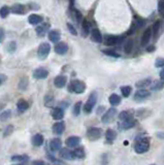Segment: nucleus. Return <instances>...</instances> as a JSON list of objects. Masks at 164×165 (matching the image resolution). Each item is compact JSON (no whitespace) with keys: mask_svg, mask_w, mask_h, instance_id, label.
Here are the masks:
<instances>
[{"mask_svg":"<svg viewBox=\"0 0 164 165\" xmlns=\"http://www.w3.org/2000/svg\"><path fill=\"white\" fill-rule=\"evenodd\" d=\"M149 149H150V141L146 137L138 140L135 142V144H134V151H135L137 154L146 153V152L149 151Z\"/></svg>","mask_w":164,"mask_h":165,"instance_id":"obj_1","label":"nucleus"},{"mask_svg":"<svg viewBox=\"0 0 164 165\" xmlns=\"http://www.w3.org/2000/svg\"><path fill=\"white\" fill-rule=\"evenodd\" d=\"M68 90L70 92L75 93V94H82V93L85 92L86 85H85V83L82 82V80H72V82L70 83Z\"/></svg>","mask_w":164,"mask_h":165,"instance_id":"obj_2","label":"nucleus"},{"mask_svg":"<svg viewBox=\"0 0 164 165\" xmlns=\"http://www.w3.org/2000/svg\"><path fill=\"white\" fill-rule=\"evenodd\" d=\"M96 101H97V94H96V92H93L92 94L89 96L88 101L86 102L85 106H84V111H85V112L90 114V112L93 111V108H94Z\"/></svg>","mask_w":164,"mask_h":165,"instance_id":"obj_3","label":"nucleus"},{"mask_svg":"<svg viewBox=\"0 0 164 165\" xmlns=\"http://www.w3.org/2000/svg\"><path fill=\"white\" fill-rule=\"evenodd\" d=\"M50 52H51L50 44L43 43V44H40L39 48H38V50H37V56H38V58H39L40 60H44L48 56H49Z\"/></svg>","mask_w":164,"mask_h":165,"instance_id":"obj_4","label":"nucleus"},{"mask_svg":"<svg viewBox=\"0 0 164 165\" xmlns=\"http://www.w3.org/2000/svg\"><path fill=\"white\" fill-rule=\"evenodd\" d=\"M87 135H88L89 140H96L98 138L101 137L102 135V130L98 127H91L88 129V132H87Z\"/></svg>","mask_w":164,"mask_h":165,"instance_id":"obj_5","label":"nucleus"},{"mask_svg":"<svg viewBox=\"0 0 164 165\" xmlns=\"http://www.w3.org/2000/svg\"><path fill=\"white\" fill-rule=\"evenodd\" d=\"M116 114H117V108H112L107 109V112H105V114L102 116V118H101L102 123H104V124H107V123L112 121V119L115 118Z\"/></svg>","mask_w":164,"mask_h":165,"instance_id":"obj_6","label":"nucleus"},{"mask_svg":"<svg viewBox=\"0 0 164 165\" xmlns=\"http://www.w3.org/2000/svg\"><path fill=\"white\" fill-rule=\"evenodd\" d=\"M59 156H60L61 159H65V160H72V159H75L73 151L69 150V149H67V148L60 149Z\"/></svg>","mask_w":164,"mask_h":165,"instance_id":"obj_7","label":"nucleus"},{"mask_svg":"<svg viewBox=\"0 0 164 165\" xmlns=\"http://www.w3.org/2000/svg\"><path fill=\"white\" fill-rule=\"evenodd\" d=\"M67 51H68V46L64 41H58L55 44V52L58 55H65L67 53Z\"/></svg>","mask_w":164,"mask_h":165,"instance_id":"obj_8","label":"nucleus"},{"mask_svg":"<svg viewBox=\"0 0 164 165\" xmlns=\"http://www.w3.org/2000/svg\"><path fill=\"white\" fill-rule=\"evenodd\" d=\"M48 76H49L48 70L43 68V67H39V68L35 69L33 71V77L36 80H44V79H47Z\"/></svg>","mask_w":164,"mask_h":165,"instance_id":"obj_9","label":"nucleus"},{"mask_svg":"<svg viewBox=\"0 0 164 165\" xmlns=\"http://www.w3.org/2000/svg\"><path fill=\"white\" fill-rule=\"evenodd\" d=\"M150 95H151V93L148 91V90L140 88L139 90H137L135 92V94H134V99H135L136 101H140V100L148 98Z\"/></svg>","mask_w":164,"mask_h":165,"instance_id":"obj_10","label":"nucleus"},{"mask_svg":"<svg viewBox=\"0 0 164 165\" xmlns=\"http://www.w3.org/2000/svg\"><path fill=\"white\" fill-rule=\"evenodd\" d=\"M151 38H152V29L148 28L147 30L144 32L143 37H141V46L143 47L148 46L151 41Z\"/></svg>","mask_w":164,"mask_h":165,"instance_id":"obj_11","label":"nucleus"},{"mask_svg":"<svg viewBox=\"0 0 164 165\" xmlns=\"http://www.w3.org/2000/svg\"><path fill=\"white\" fill-rule=\"evenodd\" d=\"M67 83V76H58L55 77L54 80V85L57 87V88H64Z\"/></svg>","mask_w":164,"mask_h":165,"instance_id":"obj_12","label":"nucleus"},{"mask_svg":"<svg viewBox=\"0 0 164 165\" xmlns=\"http://www.w3.org/2000/svg\"><path fill=\"white\" fill-rule=\"evenodd\" d=\"M123 39V37H117V36H112V35H107L104 38V44L107 46H115L118 43Z\"/></svg>","mask_w":164,"mask_h":165,"instance_id":"obj_13","label":"nucleus"},{"mask_svg":"<svg viewBox=\"0 0 164 165\" xmlns=\"http://www.w3.org/2000/svg\"><path fill=\"white\" fill-rule=\"evenodd\" d=\"M134 124H135V121H134L133 117L129 118V119H126V120H123L122 123L120 124V129H122V130H127V129L132 128L134 126Z\"/></svg>","mask_w":164,"mask_h":165,"instance_id":"obj_14","label":"nucleus"},{"mask_svg":"<svg viewBox=\"0 0 164 165\" xmlns=\"http://www.w3.org/2000/svg\"><path fill=\"white\" fill-rule=\"evenodd\" d=\"M81 142V138L79 136H69L67 140H65V144L68 148H75L78 147Z\"/></svg>","mask_w":164,"mask_h":165,"instance_id":"obj_15","label":"nucleus"},{"mask_svg":"<svg viewBox=\"0 0 164 165\" xmlns=\"http://www.w3.org/2000/svg\"><path fill=\"white\" fill-rule=\"evenodd\" d=\"M61 145H62V142H61L60 138H53L50 142V149L52 152H57L61 149Z\"/></svg>","mask_w":164,"mask_h":165,"instance_id":"obj_16","label":"nucleus"},{"mask_svg":"<svg viewBox=\"0 0 164 165\" xmlns=\"http://www.w3.org/2000/svg\"><path fill=\"white\" fill-rule=\"evenodd\" d=\"M91 37H92V39L97 44H101L102 40H103L101 32L99 31L98 29H93V30L91 31Z\"/></svg>","mask_w":164,"mask_h":165,"instance_id":"obj_17","label":"nucleus"},{"mask_svg":"<svg viewBox=\"0 0 164 165\" xmlns=\"http://www.w3.org/2000/svg\"><path fill=\"white\" fill-rule=\"evenodd\" d=\"M65 130V124L64 122H57L53 125V132L56 134H62Z\"/></svg>","mask_w":164,"mask_h":165,"instance_id":"obj_18","label":"nucleus"},{"mask_svg":"<svg viewBox=\"0 0 164 165\" xmlns=\"http://www.w3.org/2000/svg\"><path fill=\"white\" fill-rule=\"evenodd\" d=\"M43 18L41 17V16H38V15H35V14L30 15L28 18V22L31 25H38L39 23L43 22Z\"/></svg>","mask_w":164,"mask_h":165,"instance_id":"obj_19","label":"nucleus"},{"mask_svg":"<svg viewBox=\"0 0 164 165\" xmlns=\"http://www.w3.org/2000/svg\"><path fill=\"white\" fill-rule=\"evenodd\" d=\"M17 108H18L19 112H26L27 109L29 108V103L26 101V100H24V99L19 100L18 103H17Z\"/></svg>","mask_w":164,"mask_h":165,"instance_id":"obj_20","label":"nucleus"},{"mask_svg":"<svg viewBox=\"0 0 164 165\" xmlns=\"http://www.w3.org/2000/svg\"><path fill=\"white\" fill-rule=\"evenodd\" d=\"M49 29H50V24H43L35 28V32H36L37 35H39V36H43Z\"/></svg>","mask_w":164,"mask_h":165,"instance_id":"obj_21","label":"nucleus"},{"mask_svg":"<svg viewBox=\"0 0 164 165\" xmlns=\"http://www.w3.org/2000/svg\"><path fill=\"white\" fill-rule=\"evenodd\" d=\"M11 161L18 163H26L29 161V157L27 155H16V156L11 157Z\"/></svg>","mask_w":164,"mask_h":165,"instance_id":"obj_22","label":"nucleus"},{"mask_svg":"<svg viewBox=\"0 0 164 165\" xmlns=\"http://www.w3.org/2000/svg\"><path fill=\"white\" fill-rule=\"evenodd\" d=\"M61 34L59 31L57 30H52L49 32V39L52 41V43H58L60 40Z\"/></svg>","mask_w":164,"mask_h":165,"instance_id":"obj_23","label":"nucleus"},{"mask_svg":"<svg viewBox=\"0 0 164 165\" xmlns=\"http://www.w3.org/2000/svg\"><path fill=\"white\" fill-rule=\"evenodd\" d=\"M11 11L14 12V14H17V15H24L25 12H26V9H25V6L24 5H22V4H15L11 7Z\"/></svg>","mask_w":164,"mask_h":165,"instance_id":"obj_24","label":"nucleus"},{"mask_svg":"<svg viewBox=\"0 0 164 165\" xmlns=\"http://www.w3.org/2000/svg\"><path fill=\"white\" fill-rule=\"evenodd\" d=\"M32 144L35 147H40L43 144V136L41 134H36L32 137Z\"/></svg>","mask_w":164,"mask_h":165,"instance_id":"obj_25","label":"nucleus"},{"mask_svg":"<svg viewBox=\"0 0 164 165\" xmlns=\"http://www.w3.org/2000/svg\"><path fill=\"white\" fill-rule=\"evenodd\" d=\"M52 115L55 120H62L64 117V112L61 108H55Z\"/></svg>","mask_w":164,"mask_h":165,"instance_id":"obj_26","label":"nucleus"},{"mask_svg":"<svg viewBox=\"0 0 164 165\" xmlns=\"http://www.w3.org/2000/svg\"><path fill=\"white\" fill-rule=\"evenodd\" d=\"M116 137H117V133H116L115 130H112V129H107V132H105V138H107V140L109 142H112Z\"/></svg>","mask_w":164,"mask_h":165,"instance_id":"obj_27","label":"nucleus"},{"mask_svg":"<svg viewBox=\"0 0 164 165\" xmlns=\"http://www.w3.org/2000/svg\"><path fill=\"white\" fill-rule=\"evenodd\" d=\"M109 103L112 105V106H117L121 103V98L120 96L117 95V94H112L109 96Z\"/></svg>","mask_w":164,"mask_h":165,"instance_id":"obj_28","label":"nucleus"},{"mask_svg":"<svg viewBox=\"0 0 164 165\" xmlns=\"http://www.w3.org/2000/svg\"><path fill=\"white\" fill-rule=\"evenodd\" d=\"M132 117H133V112H131V111H124V112H120V115H119V119H120L121 121L132 118Z\"/></svg>","mask_w":164,"mask_h":165,"instance_id":"obj_29","label":"nucleus"},{"mask_svg":"<svg viewBox=\"0 0 164 165\" xmlns=\"http://www.w3.org/2000/svg\"><path fill=\"white\" fill-rule=\"evenodd\" d=\"M73 155H75V158H79V159H83L85 157V150L84 148H76L75 151H73Z\"/></svg>","mask_w":164,"mask_h":165,"instance_id":"obj_30","label":"nucleus"},{"mask_svg":"<svg viewBox=\"0 0 164 165\" xmlns=\"http://www.w3.org/2000/svg\"><path fill=\"white\" fill-rule=\"evenodd\" d=\"M163 87H164V80H156L155 83H153L151 88H152V90H154V91H156V90L158 91V90H161Z\"/></svg>","mask_w":164,"mask_h":165,"instance_id":"obj_31","label":"nucleus"},{"mask_svg":"<svg viewBox=\"0 0 164 165\" xmlns=\"http://www.w3.org/2000/svg\"><path fill=\"white\" fill-rule=\"evenodd\" d=\"M82 29H83V33H84V35H85V36H86L87 34H89L90 29H91V25H90V23L87 20H84L83 21Z\"/></svg>","mask_w":164,"mask_h":165,"instance_id":"obj_32","label":"nucleus"},{"mask_svg":"<svg viewBox=\"0 0 164 165\" xmlns=\"http://www.w3.org/2000/svg\"><path fill=\"white\" fill-rule=\"evenodd\" d=\"M28 88V80L26 77H22L19 82V89L22 90V91H25Z\"/></svg>","mask_w":164,"mask_h":165,"instance_id":"obj_33","label":"nucleus"},{"mask_svg":"<svg viewBox=\"0 0 164 165\" xmlns=\"http://www.w3.org/2000/svg\"><path fill=\"white\" fill-rule=\"evenodd\" d=\"M132 48H133V40L132 39H128L126 41V44H125V46H124L125 53H127V54L131 53V51H132Z\"/></svg>","mask_w":164,"mask_h":165,"instance_id":"obj_34","label":"nucleus"},{"mask_svg":"<svg viewBox=\"0 0 164 165\" xmlns=\"http://www.w3.org/2000/svg\"><path fill=\"white\" fill-rule=\"evenodd\" d=\"M9 11H11V8L8 6H2L1 9H0V17L2 19H5L8 16Z\"/></svg>","mask_w":164,"mask_h":165,"instance_id":"obj_35","label":"nucleus"},{"mask_svg":"<svg viewBox=\"0 0 164 165\" xmlns=\"http://www.w3.org/2000/svg\"><path fill=\"white\" fill-rule=\"evenodd\" d=\"M159 29H160V21H156L153 25V30H152V35H154L155 38L159 33Z\"/></svg>","mask_w":164,"mask_h":165,"instance_id":"obj_36","label":"nucleus"},{"mask_svg":"<svg viewBox=\"0 0 164 165\" xmlns=\"http://www.w3.org/2000/svg\"><path fill=\"white\" fill-rule=\"evenodd\" d=\"M11 117V112L9 111V109H6L5 112H3L1 115H0V120L1 121H7V120Z\"/></svg>","mask_w":164,"mask_h":165,"instance_id":"obj_37","label":"nucleus"},{"mask_svg":"<svg viewBox=\"0 0 164 165\" xmlns=\"http://www.w3.org/2000/svg\"><path fill=\"white\" fill-rule=\"evenodd\" d=\"M131 91H132V89H131L130 86H124L121 88V92H122V95L124 97H128L130 95Z\"/></svg>","mask_w":164,"mask_h":165,"instance_id":"obj_38","label":"nucleus"},{"mask_svg":"<svg viewBox=\"0 0 164 165\" xmlns=\"http://www.w3.org/2000/svg\"><path fill=\"white\" fill-rule=\"evenodd\" d=\"M81 108H82V102H76L75 105H73V108H72V112L75 116H79L80 112H81Z\"/></svg>","mask_w":164,"mask_h":165,"instance_id":"obj_39","label":"nucleus"},{"mask_svg":"<svg viewBox=\"0 0 164 165\" xmlns=\"http://www.w3.org/2000/svg\"><path fill=\"white\" fill-rule=\"evenodd\" d=\"M103 54L107 55V56H111V57H114V58H119L120 57V55H119L116 51H112V50H103Z\"/></svg>","mask_w":164,"mask_h":165,"instance_id":"obj_40","label":"nucleus"},{"mask_svg":"<svg viewBox=\"0 0 164 165\" xmlns=\"http://www.w3.org/2000/svg\"><path fill=\"white\" fill-rule=\"evenodd\" d=\"M151 84V80L150 79H146V80H140V82H138L136 84V87L137 88H144V87H146V86H149Z\"/></svg>","mask_w":164,"mask_h":165,"instance_id":"obj_41","label":"nucleus"},{"mask_svg":"<svg viewBox=\"0 0 164 165\" xmlns=\"http://www.w3.org/2000/svg\"><path fill=\"white\" fill-rule=\"evenodd\" d=\"M14 131V126L12 125H8L6 126V128L4 129V132H3V136H8V135L11 134V132Z\"/></svg>","mask_w":164,"mask_h":165,"instance_id":"obj_42","label":"nucleus"},{"mask_svg":"<svg viewBox=\"0 0 164 165\" xmlns=\"http://www.w3.org/2000/svg\"><path fill=\"white\" fill-rule=\"evenodd\" d=\"M44 103H46V105H48V106H51L53 104V102H54V97H53V95H51V94H49V95H47L46 97H44Z\"/></svg>","mask_w":164,"mask_h":165,"instance_id":"obj_43","label":"nucleus"},{"mask_svg":"<svg viewBox=\"0 0 164 165\" xmlns=\"http://www.w3.org/2000/svg\"><path fill=\"white\" fill-rule=\"evenodd\" d=\"M158 11L160 16H161L162 18H164V1L161 0V1H159L158 3Z\"/></svg>","mask_w":164,"mask_h":165,"instance_id":"obj_44","label":"nucleus"},{"mask_svg":"<svg viewBox=\"0 0 164 165\" xmlns=\"http://www.w3.org/2000/svg\"><path fill=\"white\" fill-rule=\"evenodd\" d=\"M144 24H146V22H144V20H143V19H140V18L135 19V23H134V25H135L136 28H141L143 26H144Z\"/></svg>","mask_w":164,"mask_h":165,"instance_id":"obj_45","label":"nucleus"},{"mask_svg":"<svg viewBox=\"0 0 164 165\" xmlns=\"http://www.w3.org/2000/svg\"><path fill=\"white\" fill-rule=\"evenodd\" d=\"M67 28H68V31L72 35H78V31H76V29L73 27V26L70 24V23H67Z\"/></svg>","mask_w":164,"mask_h":165,"instance_id":"obj_46","label":"nucleus"},{"mask_svg":"<svg viewBox=\"0 0 164 165\" xmlns=\"http://www.w3.org/2000/svg\"><path fill=\"white\" fill-rule=\"evenodd\" d=\"M155 66L156 67H164V59L163 58H158V59H156Z\"/></svg>","mask_w":164,"mask_h":165,"instance_id":"obj_47","label":"nucleus"},{"mask_svg":"<svg viewBox=\"0 0 164 165\" xmlns=\"http://www.w3.org/2000/svg\"><path fill=\"white\" fill-rule=\"evenodd\" d=\"M16 50V44L15 41H11V44H9L8 46V51L9 52H14Z\"/></svg>","mask_w":164,"mask_h":165,"instance_id":"obj_48","label":"nucleus"},{"mask_svg":"<svg viewBox=\"0 0 164 165\" xmlns=\"http://www.w3.org/2000/svg\"><path fill=\"white\" fill-rule=\"evenodd\" d=\"M135 30H136V27H135V25L133 24L132 26H131V28L129 29V31L127 32V35H131L132 33H134V31Z\"/></svg>","mask_w":164,"mask_h":165,"instance_id":"obj_49","label":"nucleus"},{"mask_svg":"<svg viewBox=\"0 0 164 165\" xmlns=\"http://www.w3.org/2000/svg\"><path fill=\"white\" fill-rule=\"evenodd\" d=\"M5 80H6V76L4 74H0V86H1Z\"/></svg>","mask_w":164,"mask_h":165,"instance_id":"obj_50","label":"nucleus"},{"mask_svg":"<svg viewBox=\"0 0 164 165\" xmlns=\"http://www.w3.org/2000/svg\"><path fill=\"white\" fill-rule=\"evenodd\" d=\"M75 16H76V21H78V22H80L82 20V14L80 11H75Z\"/></svg>","mask_w":164,"mask_h":165,"instance_id":"obj_51","label":"nucleus"},{"mask_svg":"<svg viewBox=\"0 0 164 165\" xmlns=\"http://www.w3.org/2000/svg\"><path fill=\"white\" fill-rule=\"evenodd\" d=\"M3 36H4V31H3V29L0 28V41H2Z\"/></svg>","mask_w":164,"mask_h":165,"instance_id":"obj_52","label":"nucleus"},{"mask_svg":"<svg viewBox=\"0 0 164 165\" xmlns=\"http://www.w3.org/2000/svg\"><path fill=\"white\" fill-rule=\"evenodd\" d=\"M157 136H158L159 138L164 140V132H158V133H157Z\"/></svg>","mask_w":164,"mask_h":165,"instance_id":"obj_53","label":"nucleus"},{"mask_svg":"<svg viewBox=\"0 0 164 165\" xmlns=\"http://www.w3.org/2000/svg\"><path fill=\"white\" fill-rule=\"evenodd\" d=\"M33 164H41V165H43L44 164V162L43 161H40V160H36V161H33Z\"/></svg>","mask_w":164,"mask_h":165,"instance_id":"obj_54","label":"nucleus"},{"mask_svg":"<svg viewBox=\"0 0 164 165\" xmlns=\"http://www.w3.org/2000/svg\"><path fill=\"white\" fill-rule=\"evenodd\" d=\"M154 50H155V47H154V46H151V47H148L147 48V51L148 52H153Z\"/></svg>","mask_w":164,"mask_h":165,"instance_id":"obj_55","label":"nucleus"},{"mask_svg":"<svg viewBox=\"0 0 164 165\" xmlns=\"http://www.w3.org/2000/svg\"><path fill=\"white\" fill-rule=\"evenodd\" d=\"M160 77H161V80H164V69H162L161 71H160Z\"/></svg>","mask_w":164,"mask_h":165,"instance_id":"obj_56","label":"nucleus"},{"mask_svg":"<svg viewBox=\"0 0 164 165\" xmlns=\"http://www.w3.org/2000/svg\"><path fill=\"white\" fill-rule=\"evenodd\" d=\"M2 108H3V104H1V103H0V111H1Z\"/></svg>","mask_w":164,"mask_h":165,"instance_id":"obj_57","label":"nucleus"}]
</instances>
